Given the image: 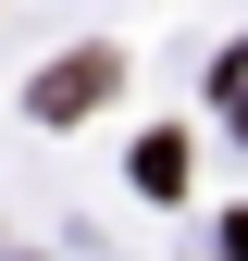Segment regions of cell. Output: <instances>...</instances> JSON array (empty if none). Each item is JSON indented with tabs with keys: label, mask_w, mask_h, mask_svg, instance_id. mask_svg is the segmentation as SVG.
Masks as SVG:
<instances>
[{
	"label": "cell",
	"mask_w": 248,
	"mask_h": 261,
	"mask_svg": "<svg viewBox=\"0 0 248 261\" xmlns=\"http://www.w3.org/2000/svg\"><path fill=\"white\" fill-rule=\"evenodd\" d=\"M13 261H38V249H13Z\"/></svg>",
	"instance_id": "3"
},
{
	"label": "cell",
	"mask_w": 248,
	"mask_h": 261,
	"mask_svg": "<svg viewBox=\"0 0 248 261\" xmlns=\"http://www.w3.org/2000/svg\"><path fill=\"white\" fill-rule=\"evenodd\" d=\"M112 87H124V62L112 50H75V62H50V75L25 87V112H38V124H75V112H100Z\"/></svg>",
	"instance_id": "1"
},
{
	"label": "cell",
	"mask_w": 248,
	"mask_h": 261,
	"mask_svg": "<svg viewBox=\"0 0 248 261\" xmlns=\"http://www.w3.org/2000/svg\"><path fill=\"white\" fill-rule=\"evenodd\" d=\"M137 187H149V199H174V187H186V137H174V124H162V137H137Z\"/></svg>",
	"instance_id": "2"
}]
</instances>
